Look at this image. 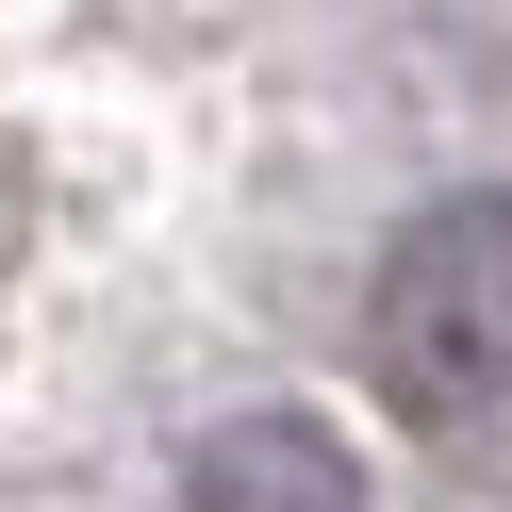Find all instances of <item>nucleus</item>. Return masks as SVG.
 <instances>
[{
    "label": "nucleus",
    "mask_w": 512,
    "mask_h": 512,
    "mask_svg": "<svg viewBox=\"0 0 512 512\" xmlns=\"http://www.w3.org/2000/svg\"><path fill=\"white\" fill-rule=\"evenodd\" d=\"M364 364L413 430H479L512 413V199H446L380 248L364 298Z\"/></svg>",
    "instance_id": "1"
}]
</instances>
